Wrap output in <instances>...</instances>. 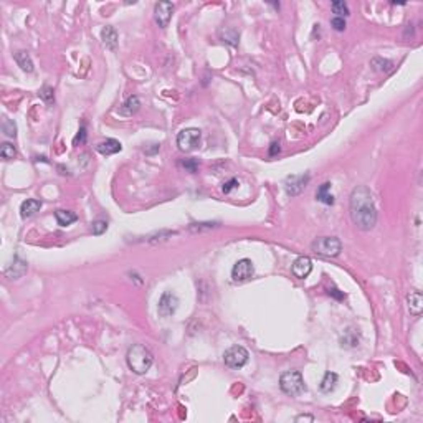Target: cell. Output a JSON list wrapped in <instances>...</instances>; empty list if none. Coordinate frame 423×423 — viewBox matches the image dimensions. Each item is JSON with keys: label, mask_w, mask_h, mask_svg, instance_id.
Wrapping results in <instances>:
<instances>
[{"label": "cell", "mask_w": 423, "mask_h": 423, "mask_svg": "<svg viewBox=\"0 0 423 423\" xmlns=\"http://www.w3.org/2000/svg\"><path fill=\"white\" fill-rule=\"evenodd\" d=\"M351 218L357 228L369 231L377 224V208L370 190L366 185L356 187L351 194Z\"/></svg>", "instance_id": "cell-1"}, {"label": "cell", "mask_w": 423, "mask_h": 423, "mask_svg": "<svg viewBox=\"0 0 423 423\" xmlns=\"http://www.w3.org/2000/svg\"><path fill=\"white\" fill-rule=\"evenodd\" d=\"M126 361H127L129 369L133 370L134 374L142 375L151 369L154 357L151 351H149L147 347H144L142 344H134V345H131L129 351H127Z\"/></svg>", "instance_id": "cell-2"}, {"label": "cell", "mask_w": 423, "mask_h": 423, "mask_svg": "<svg viewBox=\"0 0 423 423\" xmlns=\"http://www.w3.org/2000/svg\"><path fill=\"white\" fill-rule=\"evenodd\" d=\"M280 387L286 395H291V397H298V395H301L306 390L304 379L298 370L284 372L280 379Z\"/></svg>", "instance_id": "cell-3"}, {"label": "cell", "mask_w": 423, "mask_h": 423, "mask_svg": "<svg viewBox=\"0 0 423 423\" xmlns=\"http://www.w3.org/2000/svg\"><path fill=\"white\" fill-rule=\"evenodd\" d=\"M312 252L317 254H322V256H338L342 250V245H340L339 238L336 236H321V238H316L311 245Z\"/></svg>", "instance_id": "cell-4"}, {"label": "cell", "mask_w": 423, "mask_h": 423, "mask_svg": "<svg viewBox=\"0 0 423 423\" xmlns=\"http://www.w3.org/2000/svg\"><path fill=\"white\" fill-rule=\"evenodd\" d=\"M200 136L202 134H200L197 127H187V129L180 131L179 136H177V145H179L182 152H190L198 145Z\"/></svg>", "instance_id": "cell-5"}, {"label": "cell", "mask_w": 423, "mask_h": 423, "mask_svg": "<svg viewBox=\"0 0 423 423\" xmlns=\"http://www.w3.org/2000/svg\"><path fill=\"white\" fill-rule=\"evenodd\" d=\"M248 357L250 356L247 349L242 347V345H233V347H230L225 352L224 361L225 366L230 367V369H240V367H243L248 362Z\"/></svg>", "instance_id": "cell-6"}, {"label": "cell", "mask_w": 423, "mask_h": 423, "mask_svg": "<svg viewBox=\"0 0 423 423\" xmlns=\"http://www.w3.org/2000/svg\"><path fill=\"white\" fill-rule=\"evenodd\" d=\"M254 268L252 260L248 258H243V260H238L235 263L233 270H231V278H233L235 283H243V281H248L253 276Z\"/></svg>", "instance_id": "cell-7"}, {"label": "cell", "mask_w": 423, "mask_h": 423, "mask_svg": "<svg viewBox=\"0 0 423 423\" xmlns=\"http://www.w3.org/2000/svg\"><path fill=\"white\" fill-rule=\"evenodd\" d=\"M172 12H174V3L172 2L156 3V8H154V18H156V24L161 27V28H166V27L169 25V22L172 18Z\"/></svg>", "instance_id": "cell-8"}, {"label": "cell", "mask_w": 423, "mask_h": 423, "mask_svg": "<svg viewBox=\"0 0 423 423\" xmlns=\"http://www.w3.org/2000/svg\"><path fill=\"white\" fill-rule=\"evenodd\" d=\"M177 308H179L177 296L169 293V291H166L161 296V299H159V314L162 317H170L177 311Z\"/></svg>", "instance_id": "cell-9"}, {"label": "cell", "mask_w": 423, "mask_h": 423, "mask_svg": "<svg viewBox=\"0 0 423 423\" xmlns=\"http://www.w3.org/2000/svg\"><path fill=\"white\" fill-rule=\"evenodd\" d=\"M309 182V175H291L286 179L284 182V190L286 194L289 195V197H296V195H299L303 192L304 189H306Z\"/></svg>", "instance_id": "cell-10"}, {"label": "cell", "mask_w": 423, "mask_h": 423, "mask_svg": "<svg viewBox=\"0 0 423 423\" xmlns=\"http://www.w3.org/2000/svg\"><path fill=\"white\" fill-rule=\"evenodd\" d=\"M291 271H293V275L296 276V278L304 280L309 273L312 271V261L309 260L308 256H299L294 260L293 266H291Z\"/></svg>", "instance_id": "cell-11"}, {"label": "cell", "mask_w": 423, "mask_h": 423, "mask_svg": "<svg viewBox=\"0 0 423 423\" xmlns=\"http://www.w3.org/2000/svg\"><path fill=\"white\" fill-rule=\"evenodd\" d=\"M27 273V261L22 260L20 256H15L13 261L5 268V276L10 280H17L20 276H24Z\"/></svg>", "instance_id": "cell-12"}, {"label": "cell", "mask_w": 423, "mask_h": 423, "mask_svg": "<svg viewBox=\"0 0 423 423\" xmlns=\"http://www.w3.org/2000/svg\"><path fill=\"white\" fill-rule=\"evenodd\" d=\"M407 308L413 316H420L423 309V296L420 291H410V294L407 296Z\"/></svg>", "instance_id": "cell-13"}, {"label": "cell", "mask_w": 423, "mask_h": 423, "mask_svg": "<svg viewBox=\"0 0 423 423\" xmlns=\"http://www.w3.org/2000/svg\"><path fill=\"white\" fill-rule=\"evenodd\" d=\"M96 149H98V152L103 154V156H111V154L119 152L122 149V145H121L119 141H116V139H106V141H103V142H99L96 145Z\"/></svg>", "instance_id": "cell-14"}, {"label": "cell", "mask_w": 423, "mask_h": 423, "mask_svg": "<svg viewBox=\"0 0 423 423\" xmlns=\"http://www.w3.org/2000/svg\"><path fill=\"white\" fill-rule=\"evenodd\" d=\"M101 38L103 43L106 45V48L109 50H116L117 47V31L114 27H104L101 31Z\"/></svg>", "instance_id": "cell-15"}, {"label": "cell", "mask_w": 423, "mask_h": 423, "mask_svg": "<svg viewBox=\"0 0 423 423\" xmlns=\"http://www.w3.org/2000/svg\"><path fill=\"white\" fill-rule=\"evenodd\" d=\"M141 101L138 96H129L126 99V103L119 108V114L121 116H133L139 111Z\"/></svg>", "instance_id": "cell-16"}, {"label": "cell", "mask_w": 423, "mask_h": 423, "mask_svg": "<svg viewBox=\"0 0 423 423\" xmlns=\"http://www.w3.org/2000/svg\"><path fill=\"white\" fill-rule=\"evenodd\" d=\"M40 208H42V202H40V200L28 198V200H25V202L22 203L20 213H22V217H24V218H28L31 215H35V213L38 212Z\"/></svg>", "instance_id": "cell-17"}, {"label": "cell", "mask_w": 423, "mask_h": 423, "mask_svg": "<svg viewBox=\"0 0 423 423\" xmlns=\"http://www.w3.org/2000/svg\"><path fill=\"white\" fill-rule=\"evenodd\" d=\"M316 198L319 200L321 203L324 205H333L334 203V195L331 194V184L329 182H324L316 192Z\"/></svg>", "instance_id": "cell-18"}, {"label": "cell", "mask_w": 423, "mask_h": 423, "mask_svg": "<svg viewBox=\"0 0 423 423\" xmlns=\"http://www.w3.org/2000/svg\"><path fill=\"white\" fill-rule=\"evenodd\" d=\"M338 380H339L338 374H334V372H326L324 379L321 380V385H319L321 392L322 394L333 392V390L336 389V385H338Z\"/></svg>", "instance_id": "cell-19"}, {"label": "cell", "mask_w": 423, "mask_h": 423, "mask_svg": "<svg viewBox=\"0 0 423 423\" xmlns=\"http://www.w3.org/2000/svg\"><path fill=\"white\" fill-rule=\"evenodd\" d=\"M15 61H17V65L20 66L24 71H27V73L33 71V61H31L30 55L27 53V52H24V50H20V52L15 53Z\"/></svg>", "instance_id": "cell-20"}, {"label": "cell", "mask_w": 423, "mask_h": 423, "mask_svg": "<svg viewBox=\"0 0 423 423\" xmlns=\"http://www.w3.org/2000/svg\"><path fill=\"white\" fill-rule=\"evenodd\" d=\"M55 217H56L58 225H61V226H68V225H71L73 222L78 220V215L70 210H56L55 212Z\"/></svg>", "instance_id": "cell-21"}, {"label": "cell", "mask_w": 423, "mask_h": 423, "mask_svg": "<svg viewBox=\"0 0 423 423\" xmlns=\"http://www.w3.org/2000/svg\"><path fill=\"white\" fill-rule=\"evenodd\" d=\"M372 66H374V70L380 71V73H389L390 70L394 68V63L389 61V60H384V58H374L372 60Z\"/></svg>", "instance_id": "cell-22"}, {"label": "cell", "mask_w": 423, "mask_h": 423, "mask_svg": "<svg viewBox=\"0 0 423 423\" xmlns=\"http://www.w3.org/2000/svg\"><path fill=\"white\" fill-rule=\"evenodd\" d=\"M0 156H2V159H5V161H12L17 156V151L10 142H3L0 145Z\"/></svg>", "instance_id": "cell-23"}, {"label": "cell", "mask_w": 423, "mask_h": 423, "mask_svg": "<svg viewBox=\"0 0 423 423\" xmlns=\"http://www.w3.org/2000/svg\"><path fill=\"white\" fill-rule=\"evenodd\" d=\"M2 131H3V134L8 136V138H15V136H17V126H15V122H13L12 119H8V117H3V121H2Z\"/></svg>", "instance_id": "cell-24"}, {"label": "cell", "mask_w": 423, "mask_h": 423, "mask_svg": "<svg viewBox=\"0 0 423 423\" xmlns=\"http://www.w3.org/2000/svg\"><path fill=\"white\" fill-rule=\"evenodd\" d=\"M331 8H333L334 13H338V15H349V7L347 3L344 2H333L331 3Z\"/></svg>", "instance_id": "cell-25"}, {"label": "cell", "mask_w": 423, "mask_h": 423, "mask_svg": "<svg viewBox=\"0 0 423 423\" xmlns=\"http://www.w3.org/2000/svg\"><path fill=\"white\" fill-rule=\"evenodd\" d=\"M108 230V224L103 220H96L93 224V226H91V231H93V235H101L104 233V231Z\"/></svg>", "instance_id": "cell-26"}, {"label": "cell", "mask_w": 423, "mask_h": 423, "mask_svg": "<svg viewBox=\"0 0 423 423\" xmlns=\"http://www.w3.org/2000/svg\"><path fill=\"white\" fill-rule=\"evenodd\" d=\"M40 98L45 99L47 103H52V101H53V88H50V86H45V88L40 91Z\"/></svg>", "instance_id": "cell-27"}, {"label": "cell", "mask_w": 423, "mask_h": 423, "mask_svg": "<svg viewBox=\"0 0 423 423\" xmlns=\"http://www.w3.org/2000/svg\"><path fill=\"white\" fill-rule=\"evenodd\" d=\"M331 25L334 27V30H338V31H342L344 28H345V22H344V18L342 17H336V18H333V20H331Z\"/></svg>", "instance_id": "cell-28"}, {"label": "cell", "mask_w": 423, "mask_h": 423, "mask_svg": "<svg viewBox=\"0 0 423 423\" xmlns=\"http://www.w3.org/2000/svg\"><path fill=\"white\" fill-rule=\"evenodd\" d=\"M182 166H184L185 169H189L190 172H195V170H197V167H198V162L195 161V159H189V161L182 162Z\"/></svg>", "instance_id": "cell-29"}, {"label": "cell", "mask_w": 423, "mask_h": 423, "mask_svg": "<svg viewBox=\"0 0 423 423\" xmlns=\"http://www.w3.org/2000/svg\"><path fill=\"white\" fill-rule=\"evenodd\" d=\"M236 185H238V180L236 179H230L228 182H226V184H224V194H230L231 192V189H235Z\"/></svg>", "instance_id": "cell-30"}, {"label": "cell", "mask_w": 423, "mask_h": 423, "mask_svg": "<svg viewBox=\"0 0 423 423\" xmlns=\"http://www.w3.org/2000/svg\"><path fill=\"white\" fill-rule=\"evenodd\" d=\"M85 141H86V129H85V126H81L78 136L75 138V145H78V142H85Z\"/></svg>", "instance_id": "cell-31"}, {"label": "cell", "mask_w": 423, "mask_h": 423, "mask_svg": "<svg viewBox=\"0 0 423 423\" xmlns=\"http://www.w3.org/2000/svg\"><path fill=\"white\" fill-rule=\"evenodd\" d=\"M280 151H281L280 142H273L271 147H270V156H276V154H278Z\"/></svg>", "instance_id": "cell-32"}, {"label": "cell", "mask_w": 423, "mask_h": 423, "mask_svg": "<svg viewBox=\"0 0 423 423\" xmlns=\"http://www.w3.org/2000/svg\"><path fill=\"white\" fill-rule=\"evenodd\" d=\"M303 420L314 422V417H312V415H299V417H296V422H303Z\"/></svg>", "instance_id": "cell-33"}, {"label": "cell", "mask_w": 423, "mask_h": 423, "mask_svg": "<svg viewBox=\"0 0 423 423\" xmlns=\"http://www.w3.org/2000/svg\"><path fill=\"white\" fill-rule=\"evenodd\" d=\"M329 294H334V296L339 298V299L344 298V294H338V289H329Z\"/></svg>", "instance_id": "cell-34"}]
</instances>
